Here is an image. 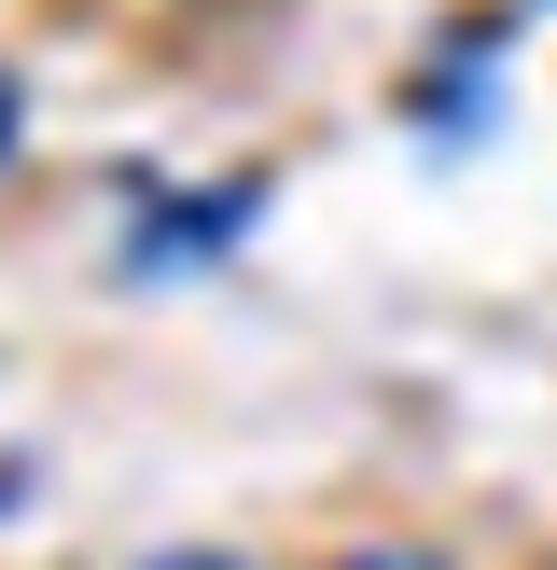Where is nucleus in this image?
<instances>
[{"label":"nucleus","instance_id":"obj_1","mask_svg":"<svg viewBox=\"0 0 557 570\" xmlns=\"http://www.w3.org/2000/svg\"><path fill=\"white\" fill-rule=\"evenodd\" d=\"M251 209H265V181H209V195H182V223H139V237H126V278H167V265H195V250L251 237Z\"/></svg>","mask_w":557,"mask_h":570},{"label":"nucleus","instance_id":"obj_2","mask_svg":"<svg viewBox=\"0 0 557 570\" xmlns=\"http://www.w3.org/2000/svg\"><path fill=\"white\" fill-rule=\"evenodd\" d=\"M334 570H446V557H432V543H349Z\"/></svg>","mask_w":557,"mask_h":570},{"label":"nucleus","instance_id":"obj_3","mask_svg":"<svg viewBox=\"0 0 557 570\" xmlns=\"http://www.w3.org/2000/svg\"><path fill=\"white\" fill-rule=\"evenodd\" d=\"M139 570H251V557H223V543H167V557H139Z\"/></svg>","mask_w":557,"mask_h":570},{"label":"nucleus","instance_id":"obj_4","mask_svg":"<svg viewBox=\"0 0 557 570\" xmlns=\"http://www.w3.org/2000/svg\"><path fill=\"white\" fill-rule=\"evenodd\" d=\"M14 126H28V98H14V70H0V154H14Z\"/></svg>","mask_w":557,"mask_h":570},{"label":"nucleus","instance_id":"obj_5","mask_svg":"<svg viewBox=\"0 0 557 570\" xmlns=\"http://www.w3.org/2000/svg\"><path fill=\"white\" fill-rule=\"evenodd\" d=\"M14 488H28V473H14V460H0V501H14Z\"/></svg>","mask_w":557,"mask_h":570}]
</instances>
